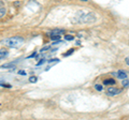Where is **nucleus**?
<instances>
[{
    "mask_svg": "<svg viewBox=\"0 0 129 120\" xmlns=\"http://www.w3.org/2000/svg\"><path fill=\"white\" fill-rule=\"evenodd\" d=\"M74 21L76 22H82V24H87V22H96V16L94 13L86 11H78L74 16Z\"/></svg>",
    "mask_w": 129,
    "mask_h": 120,
    "instance_id": "nucleus-1",
    "label": "nucleus"
},
{
    "mask_svg": "<svg viewBox=\"0 0 129 120\" xmlns=\"http://www.w3.org/2000/svg\"><path fill=\"white\" fill-rule=\"evenodd\" d=\"M1 43L8 47H11V48H17V47L23 45L24 39L21 37H11V38H7V39L2 40Z\"/></svg>",
    "mask_w": 129,
    "mask_h": 120,
    "instance_id": "nucleus-2",
    "label": "nucleus"
},
{
    "mask_svg": "<svg viewBox=\"0 0 129 120\" xmlns=\"http://www.w3.org/2000/svg\"><path fill=\"white\" fill-rule=\"evenodd\" d=\"M121 91V89L115 88V87H109L105 91V94L106 96H110V97H114V96H116V94L120 93Z\"/></svg>",
    "mask_w": 129,
    "mask_h": 120,
    "instance_id": "nucleus-3",
    "label": "nucleus"
},
{
    "mask_svg": "<svg viewBox=\"0 0 129 120\" xmlns=\"http://www.w3.org/2000/svg\"><path fill=\"white\" fill-rule=\"evenodd\" d=\"M116 76H117L120 79H125V78H127V74H126L125 71H118L117 73H116Z\"/></svg>",
    "mask_w": 129,
    "mask_h": 120,
    "instance_id": "nucleus-4",
    "label": "nucleus"
},
{
    "mask_svg": "<svg viewBox=\"0 0 129 120\" xmlns=\"http://www.w3.org/2000/svg\"><path fill=\"white\" fill-rule=\"evenodd\" d=\"M9 55V52L7 51V49H0V60L7 58Z\"/></svg>",
    "mask_w": 129,
    "mask_h": 120,
    "instance_id": "nucleus-5",
    "label": "nucleus"
},
{
    "mask_svg": "<svg viewBox=\"0 0 129 120\" xmlns=\"http://www.w3.org/2000/svg\"><path fill=\"white\" fill-rule=\"evenodd\" d=\"M114 84H115V81H114L113 78L105 79V81L103 82V85H105V86H110V85H114Z\"/></svg>",
    "mask_w": 129,
    "mask_h": 120,
    "instance_id": "nucleus-6",
    "label": "nucleus"
},
{
    "mask_svg": "<svg viewBox=\"0 0 129 120\" xmlns=\"http://www.w3.org/2000/svg\"><path fill=\"white\" fill-rule=\"evenodd\" d=\"M14 63H7V64H3V66H1L0 68H2V69H14Z\"/></svg>",
    "mask_w": 129,
    "mask_h": 120,
    "instance_id": "nucleus-7",
    "label": "nucleus"
},
{
    "mask_svg": "<svg viewBox=\"0 0 129 120\" xmlns=\"http://www.w3.org/2000/svg\"><path fill=\"white\" fill-rule=\"evenodd\" d=\"M51 39L53 40V41H59V40H60V34L51 33Z\"/></svg>",
    "mask_w": 129,
    "mask_h": 120,
    "instance_id": "nucleus-8",
    "label": "nucleus"
},
{
    "mask_svg": "<svg viewBox=\"0 0 129 120\" xmlns=\"http://www.w3.org/2000/svg\"><path fill=\"white\" fill-rule=\"evenodd\" d=\"M6 13H7L6 8H4V7H0V18H2V17L6 15Z\"/></svg>",
    "mask_w": 129,
    "mask_h": 120,
    "instance_id": "nucleus-9",
    "label": "nucleus"
},
{
    "mask_svg": "<svg viewBox=\"0 0 129 120\" xmlns=\"http://www.w3.org/2000/svg\"><path fill=\"white\" fill-rule=\"evenodd\" d=\"M51 33H54V34H61V33H64V30L56 29V30H54V31H52Z\"/></svg>",
    "mask_w": 129,
    "mask_h": 120,
    "instance_id": "nucleus-10",
    "label": "nucleus"
},
{
    "mask_svg": "<svg viewBox=\"0 0 129 120\" xmlns=\"http://www.w3.org/2000/svg\"><path fill=\"white\" fill-rule=\"evenodd\" d=\"M64 39L67 40V41H73V36H69V34H66V36H64Z\"/></svg>",
    "mask_w": 129,
    "mask_h": 120,
    "instance_id": "nucleus-11",
    "label": "nucleus"
},
{
    "mask_svg": "<svg viewBox=\"0 0 129 120\" xmlns=\"http://www.w3.org/2000/svg\"><path fill=\"white\" fill-rule=\"evenodd\" d=\"M123 86L124 87H128L129 86V81H128V79H123Z\"/></svg>",
    "mask_w": 129,
    "mask_h": 120,
    "instance_id": "nucleus-12",
    "label": "nucleus"
},
{
    "mask_svg": "<svg viewBox=\"0 0 129 120\" xmlns=\"http://www.w3.org/2000/svg\"><path fill=\"white\" fill-rule=\"evenodd\" d=\"M95 88L98 90V91H101L102 90V85H99V84H96L95 85Z\"/></svg>",
    "mask_w": 129,
    "mask_h": 120,
    "instance_id": "nucleus-13",
    "label": "nucleus"
},
{
    "mask_svg": "<svg viewBox=\"0 0 129 120\" xmlns=\"http://www.w3.org/2000/svg\"><path fill=\"white\" fill-rule=\"evenodd\" d=\"M29 82H37V77L36 76H30V77H29Z\"/></svg>",
    "mask_w": 129,
    "mask_h": 120,
    "instance_id": "nucleus-14",
    "label": "nucleus"
},
{
    "mask_svg": "<svg viewBox=\"0 0 129 120\" xmlns=\"http://www.w3.org/2000/svg\"><path fill=\"white\" fill-rule=\"evenodd\" d=\"M73 52H74V49H73V48L69 49V52H66V54H64V56H69V55H71Z\"/></svg>",
    "mask_w": 129,
    "mask_h": 120,
    "instance_id": "nucleus-15",
    "label": "nucleus"
},
{
    "mask_svg": "<svg viewBox=\"0 0 129 120\" xmlns=\"http://www.w3.org/2000/svg\"><path fill=\"white\" fill-rule=\"evenodd\" d=\"M55 61H56V62H58V61H59V59H57V58H56V59H52V60H49L48 62H55Z\"/></svg>",
    "mask_w": 129,
    "mask_h": 120,
    "instance_id": "nucleus-16",
    "label": "nucleus"
},
{
    "mask_svg": "<svg viewBox=\"0 0 129 120\" xmlns=\"http://www.w3.org/2000/svg\"><path fill=\"white\" fill-rule=\"evenodd\" d=\"M0 86H3V87H8V88H11V86L8 84H2V85H0Z\"/></svg>",
    "mask_w": 129,
    "mask_h": 120,
    "instance_id": "nucleus-17",
    "label": "nucleus"
},
{
    "mask_svg": "<svg viewBox=\"0 0 129 120\" xmlns=\"http://www.w3.org/2000/svg\"><path fill=\"white\" fill-rule=\"evenodd\" d=\"M18 73L21 74V75H26V72H25V71H19Z\"/></svg>",
    "mask_w": 129,
    "mask_h": 120,
    "instance_id": "nucleus-18",
    "label": "nucleus"
},
{
    "mask_svg": "<svg viewBox=\"0 0 129 120\" xmlns=\"http://www.w3.org/2000/svg\"><path fill=\"white\" fill-rule=\"evenodd\" d=\"M44 61H45V60H44V59H42L41 61H39V62H38V66H40V64H42V63H43Z\"/></svg>",
    "mask_w": 129,
    "mask_h": 120,
    "instance_id": "nucleus-19",
    "label": "nucleus"
},
{
    "mask_svg": "<svg viewBox=\"0 0 129 120\" xmlns=\"http://www.w3.org/2000/svg\"><path fill=\"white\" fill-rule=\"evenodd\" d=\"M126 63H127L128 66H129V56L127 57V58H126Z\"/></svg>",
    "mask_w": 129,
    "mask_h": 120,
    "instance_id": "nucleus-20",
    "label": "nucleus"
},
{
    "mask_svg": "<svg viewBox=\"0 0 129 120\" xmlns=\"http://www.w3.org/2000/svg\"><path fill=\"white\" fill-rule=\"evenodd\" d=\"M3 6V1H2V0H0V7H2Z\"/></svg>",
    "mask_w": 129,
    "mask_h": 120,
    "instance_id": "nucleus-21",
    "label": "nucleus"
},
{
    "mask_svg": "<svg viewBox=\"0 0 129 120\" xmlns=\"http://www.w3.org/2000/svg\"><path fill=\"white\" fill-rule=\"evenodd\" d=\"M83 1H86V0H83Z\"/></svg>",
    "mask_w": 129,
    "mask_h": 120,
    "instance_id": "nucleus-22",
    "label": "nucleus"
}]
</instances>
